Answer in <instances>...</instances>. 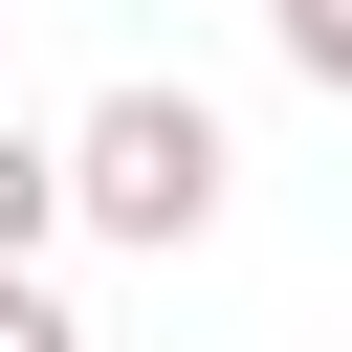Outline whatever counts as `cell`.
Instances as JSON below:
<instances>
[{"label": "cell", "instance_id": "obj_3", "mask_svg": "<svg viewBox=\"0 0 352 352\" xmlns=\"http://www.w3.org/2000/svg\"><path fill=\"white\" fill-rule=\"evenodd\" d=\"M286 66H308V88L352 110V0H286Z\"/></svg>", "mask_w": 352, "mask_h": 352}, {"label": "cell", "instance_id": "obj_6", "mask_svg": "<svg viewBox=\"0 0 352 352\" xmlns=\"http://www.w3.org/2000/svg\"><path fill=\"white\" fill-rule=\"evenodd\" d=\"M0 22H22V0H0Z\"/></svg>", "mask_w": 352, "mask_h": 352}, {"label": "cell", "instance_id": "obj_5", "mask_svg": "<svg viewBox=\"0 0 352 352\" xmlns=\"http://www.w3.org/2000/svg\"><path fill=\"white\" fill-rule=\"evenodd\" d=\"M264 22H286V0H264Z\"/></svg>", "mask_w": 352, "mask_h": 352}, {"label": "cell", "instance_id": "obj_2", "mask_svg": "<svg viewBox=\"0 0 352 352\" xmlns=\"http://www.w3.org/2000/svg\"><path fill=\"white\" fill-rule=\"evenodd\" d=\"M44 220H66V132H22V110H0V286L44 264Z\"/></svg>", "mask_w": 352, "mask_h": 352}, {"label": "cell", "instance_id": "obj_1", "mask_svg": "<svg viewBox=\"0 0 352 352\" xmlns=\"http://www.w3.org/2000/svg\"><path fill=\"white\" fill-rule=\"evenodd\" d=\"M220 198H242V132H220L198 88H88V110H66V220H88V242L176 264V242H220Z\"/></svg>", "mask_w": 352, "mask_h": 352}, {"label": "cell", "instance_id": "obj_4", "mask_svg": "<svg viewBox=\"0 0 352 352\" xmlns=\"http://www.w3.org/2000/svg\"><path fill=\"white\" fill-rule=\"evenodd\" d=\"M0 352H88V330H66V286H44V264H22V286H0Z\"/></svg>", "mask_w": 352, "mask_h": 352}]
</instances>
